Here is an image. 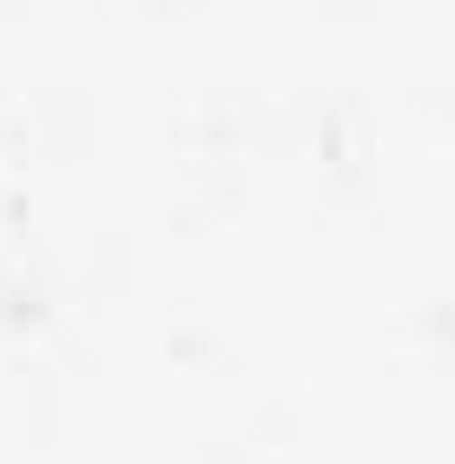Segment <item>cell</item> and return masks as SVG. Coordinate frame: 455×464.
Listing matches in <instances>:
<instances>
[]
</instances>
